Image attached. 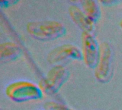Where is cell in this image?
Here are the masks:
<instances>
[{
  "mask_svg": "<svg viewBox=\"0 0 122 110\" xmlns=\"http://www.w3.org/2000/svg\"><path fill=\"white\" fill-rule=\"evenodd\" d=\"M114 52L111 44L104 42L99 45V54L96 67L94 76L102 83L110 82L113 76Z\"/></svg>",
  "mask_w": 122,
  "mask_h": 110,
  "instance_id": "obj_3",
  "label": "cell"
},
{
  "mask_svg": "<svg viewBox=\"0 0 122 110\" xmlns=\"http://www.w3.org/2000/svg\"><path fill=\"white\" fill-rule=\"evenodd\" d=\"M119 26H120V27L122 29V21H120V23H119Z\"/></svg>",
  "mask_w": 122,
  "mask_h": 110,
  "instance_id": "obj_11",
  "label": "cell"
},
{
  "mask_svg": "<svg viewBox=\"0 0 122 110\" xmlns=\"http://www.w3.org/2000/svg\"><path fill=\"white\" fill-rule=\"evenodd\" d=\"M5 94L9 100L16 102L37 100L43 97V92L39 85L24 80L9 84L5 88Z\"/></svg>",
  "mask_w": 122,
  "mask_h": 110,
  "instance_id": "obj_2",
  "label": "cell"
},
{
  "mask_svg": "<svg viewBox=\"0 0 122 110\" xmlns=\"http://www.w3.org/2000/svg\"><path fill=\"white\" fill-rule=\"evenodd\" d=\"M81 39L82 59L86 67L94 69L99 57V45L93 34L82 32Z\"/></svg>",
  "mask_w": 122,
  "mask_h": 110,
  "instance_id": "obj_5",
  "label": "cell"
},
{
  "mask_svg": "<svg viewBox=\"0 0 122 110\" xmlns=\"http://www.w3.org/2000/svg\"><path fill=\"white\" fill-rule=\"evenodd\" d=\"M21 54V48L11 42H3L0 44V61L8 62L17 59Z\"/></svg>",
  "mask_w": 122,
  "mask_h": 110,
  "instance_id": "obj_8",
  "label": "cell"
},
{
  "mask_svg": "<svg viewBox=\"0 0 122 110\" xmlns=\"http://www.w3.org/2000/svg\"><path fill=\"white\" fill-rule=\"evenodd\" d=\"M81 8L86 15L94 22L97 21L101 16V9L98 1L94 0H84L80 1Z\"/></svg>",
  "mask_w": 122,
  "mask_h": 110,
  "instance_id": "obj_9",
  "label": "cell"
},
{
  "mask_svg": "<svg viewBox=\"0 0 122 110\" xmlns=\"http://www.w3.org/2000/svg\"><path fill=\"white\" fill-rule=\"evenodd\" d=\"M69 77V72L65 67L61 64L55 65L40 80L39 87L43 94L54 95L58 92Z\"/></svg>",
  "mask_w": 122,
  "mask_h": 110,
  "instance_id": "obj_4",
  "label": "cell"
},
{
  "mask_svg": "<svg viewBox=\"0 0 122 110\" xmlns=\"http://www.w3.org/2000/svg\"><path fill=\"white\" fill-rule=\"evenodd\" d=\"M44 108L45 110H74L62 103L54 101H48L45 102Z\"/></svg>",
  "mask_w": 122,
  "mask_h": 110,
  "instance_id": "obj_10",
  "label": "cell"
},
{
  "mask_svg": "<svg viewBox=\"0 0 122 110\" xmlns=\"http://www.w3.org/2000/svg\"><path fill=\"white\" fill-rule=\"evenodd\" d=\"M26 27L31 37L40 41H52L66 34L65 26L54 20L30 21L27 23Z\"/></svg>",
  "mask_w": 122,
  "mask_h": 110,
  "instance_id": "obj_1",
  "label": "cell"
},
{
  "mask_svg": "<svg viewBox=\"0 0 122 110\" xmlns=\"http://www.w3.org/2000/svg\"><path fill=\"white\" fill-rule=\"evenodd\" d=\"M68 11L73 22L82 30V32L93 34L95 29V22L86 15L80 6L72 4L69 7Z\"/></svg>",
  "mask_w": 122,
  "mask_h": 110,
  "instance_id": "obj_7",
  "label": "cell"
},
{
  "mask_svg": "<svg viewBox=\"0 0 122 110\" xmlns=\"http://www.w3.org/2000/svg\"><path fill=\"white\" fill-rule=\"evenodd\" d=\"M47 62L50 64L59 65L68 59H82L81 51L75 45L66 44L51 49L47 55Z\"/></svg>",
  "mask_w": 122,
  "mask_h": 110,
  "instance_id": "obj_6",
  "label": "cell"
}]
</instances>
